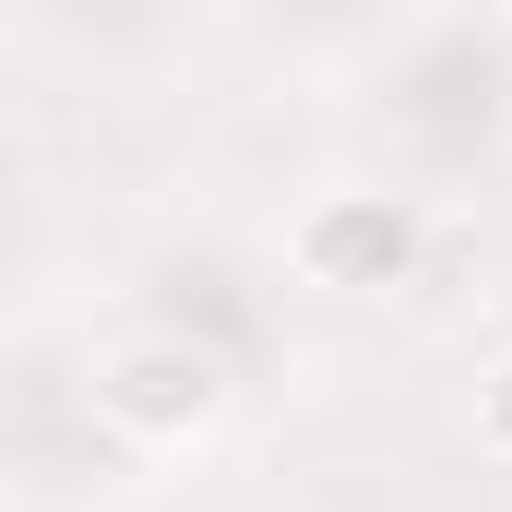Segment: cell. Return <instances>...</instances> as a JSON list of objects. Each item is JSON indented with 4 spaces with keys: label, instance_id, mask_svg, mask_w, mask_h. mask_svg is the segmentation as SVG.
<instances>
[{
    "label": "cell",
    "instance_id": "obj_2",
    "mask_svg": "<svg viewBox=\"0 0 512 512\" xmlns=\"http://www.w3.org/2000/svg\"><path fill=\"white\" fill-rule=\"evenodd\" d=\"M298 262H310V286H393L417 262V215L393 191H334L298 215Z\"/></svg>",
    "mask_w": 512,
    "mask_h": 512
},
{
    "label": "cell",
    "instance_id": "obj_1",
    "mask_svg": "<svg viewBox=\"0 0 512 512\" xmlns=\"http://www.w3.org/2000/svg\"><path fill=\"white\" fill-rule=\"evenodd\" d=\"M96 393H108V417H120V429H155V441H179V429H203V417L227 405L215 358H203V346H179V334H131L120 358L96 370Z\"/></svg>",
    "mask_w": 512,
    "mask_h": 512
},
{
    "label": "cell",
    "instance_id": "obj_3",
    "mask_svg": "<svg viewBox=\"0 0 512 512\" xmlns=\"http://www.w3.org/2000/svg\"><path fill=\"white\" fill-rule=\"evenodd\" d=\"M477 441H489V453L512 465V358L489 370V382H477Z\"/></svg>",
    "mask_w": 512,
    "mask_h": 512
}]
</instances>
